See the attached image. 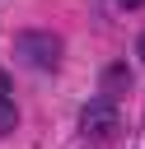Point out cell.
Segmentation results:
<instances>
[{
  "label": "cell",
  "instance_id": "cell-1",
  "mask_svg": "<svg viewBox=\"0 0 145 149\" xmlns=\"http://www.w3.org/2000/svg\"><path fill=\"white\" fill-rule=\"evenodd\" d=\"M117 126H122V107H117L112 93H94V98L80 107V130H84V140H112Z\"/></svg>",
  "mask_w": 145,
  "mask_h": 149
},
{
  "label": "cell",
  "instance_id": "cell-2",
  "mask_svg": "<svg viewBox=\"0 0 145 149\" xmlns=\"http://www.w3.org/2000/svg\"><path fill=\"white\" fill-rule=\"evenodd\" d=\"M14 47H19V61L33 65V70H56V65H61V37H56V33L28 28V33H19Z\"/></svg>",
  "mask_w": 145,
  "mask_h": 149
},
{
  "label": "cell",
  "instance_id": "cell-3",
  "mask_svg": "<svg viewBox=\"0 0 145 149\" xmlns=\"http://www.w3.org/2000/svg\"><path fill=\"white\" fill-rule=\"evenodd\" d=\"M98 84H103V93H117V88L126 93V84H131V70H126L122 61H108V65H103V74H98Z\"/></svg>",
  "mask_w": 145,
  "mask_h": 149
},
{
  "label": "cell",
  "instance_id": "cell-4",
  "mask_svg": "<svg viewBox=\"0 0 145 149\" xmlns=\"http://www.w3.org/2000/svg\"><path fill=\"white\" fill-rule=\"evenodd\" d=\"M14 121H19L14 102H9V98H0V135H9V130H14Z\"/></svg>",
  "mask_w": 145,
  "mask_h": 149
},
{
  "label": "cell",
  "instance_id": "cell-5",
  "mask_svg": "<svg viewBox=\"0 0 145 149\" xmlns=\"http://www.w3.org/2000/svg\"><path fill=\"white\" fill-rule=\"evenodd\" d=\"M9 88H14V79H9L5 70H0V98H9Z\"/></svg>",
  "mask_w": 145,
  "mask_h": 149
},
{
  "label": "cell",
  "instance_id": "cell-6",
  "mask_svg": "<svg viewBox=\"0 0 145 149\" xmlns=\"http://www.w3.org/2000/svg\"><path fill=\"white\" fill-rule=\"evenodd\" d=\"M122 9H145V0H117Z\"/></svg>",
  "mask_w": 145,
  "mask_h": 149
},
{
  "label": "cell",
  "instance_id": "cell-7",
  "mask_svg": "<svg viewBox=\"0 0 145 149\" xmlns=\"http://www.w3.org/2000/svg\"><path fill=\"white\" fill-rule=\"evenodd\" d=\"M136 56H140V61H145V33H140V37H136Z\"/></svg>",
  "mask_w": 145,
  "mask_h": 149
}]
</instances>
